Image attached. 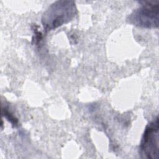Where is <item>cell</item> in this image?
<instances>
[{"label":"cell","instance_id":"obj_1","mask_svg":"<svg viewBox=\"0 0 159 159\" xmlns=\"http://www.w3.org/2000/svg\"><path fill=\"white\" fill-rule=\"evenodd\" d=\"M75 4L71 1H58L44 12L42 23L46 30L54 29L70 20L76 14Z\"/></svg>","mask_w":159,"mask_h":159},{"label":"cell","instance_id":"obj_2","mask_svg":"<svg viewBox=\"0 0 159 159\" xmlns=\"http://www.w3.org/2000/svg\"><path fill=\"white\" fill-rule=\"evenodd\" d=\"M140 2V7L130 16V21L139 27L157 28L159 19V2L157 1Z\"/></svg>","mask_w":159,"mask_h":159},{"label":"cell","instance_id":"obj_3","mask_svg":"<svg viewBox=\"0 0 159 159\" xmlns=\"http://www.w3.org/2000/svg\"><path fill=\"white\" fill-rule=\"evenodd\" d=\"M158 118L147 126L140 145V153L144 158H158Z\"/></svg>","mask_w":159,"mask_h":159}]
</instances>
